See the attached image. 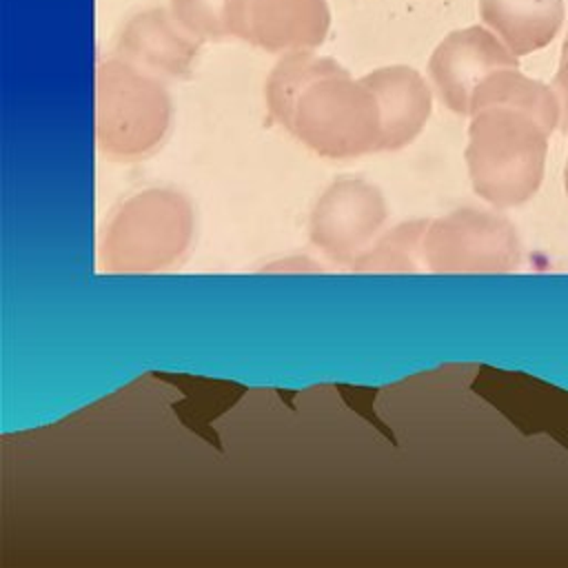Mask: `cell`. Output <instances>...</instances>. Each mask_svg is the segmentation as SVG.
<instances>
[{"label":"cell","mask_w":568,"mask_h":568,"mask_svg":"<svg viewBox=\"0 0 568 568\" xmlns=\"http://www.w3.org/2000/svg\"><path fill=\"white\" fill-rule=\"evenodd\" d=\"M386 220V202L377 186L362 178L335 180L311 211V242L337 262H355Z\"/></svg>","instance_id":"obj_5"},{"label":"cell","mask_w":568,"mask_h":568,"mask_svg":"<svg viewBox=\"0 0 568 568\" xmlns=\"http://www.w3.org/2000/svg\"><path fill=\"white\" fill-rule=\"evenodd\" d=\"M379 109V149H399L422 129L428 115V93L415 71L386 69L366 78Z\"/></svg>","instance_id":"obj_6"},{"label":"cell","mask_w":568,"mask_h":568,"mask_svg":"<svg viewBox=\"0 0 568 568\" xmlns=\"http://www.w3.org/2000/svg\"><path fill=\"white\" fill-rule=\"evenodd\" d=\"M195 229L191 202L171 189H146L124 200L102 233V264L113 273H149L175 264Z\"/></svg>","instance_id":"obj_2"},{"label":"cell","mask_w":568,"mask_h":568,"mask_svg":"<svg viewBox=\"0 0 568 568\" xmlns=\"http://www.w3.org/2000/svg\"><path fill=\"white\" fill-rule=\"evenodd\" d=\"M317 64H286L271 82V106L315 151L344 158L379 149V109L344 80L320 75Z\"/></svg>","instance_id":"obj_1"},{"label":"cell","mask_w":568,"mask_h":568,"mask_svg":"<svg viewBox=\"0 0 568 568\" xmlns=\"http://www.w3.org/2000/svg\"><path fill=\"white\" fill-rule=\"evenodd\" d=\"M169 126V98L155 82L122 67H106L98 84V140L115 155L153 149Z\"/></svg>","instance_id":"obj_4"},{"label":"cell","mask_w":568,"mask_h":568,"mask_svg":"<svg viewBox=\"0 0 568 568\" xmlns=\"http://www.w3.org/2000/svg\"><path fill=\"white\" fill-rule=\"evenodd\" d=\"M426 220L404 222L368 246L353 266L359 271H417L422 266V233Z\"/></svg>","instance_id":"obj_7"},{"label":"cell","mask_w":568,"mask_h":568,"mask_svg":"<svg viewBox=\"0 0 568 568\" xmlns=\"http://www.w3.org/2000/svg\"><path fill=\"white\" fill-rule=\"evenodd\" d=\"M519 260L517 231L501 215L459 209L424 222L422 264L435 273L513 271Z\"/></svg>","instance_id":"obj_3"}]
</instances>
